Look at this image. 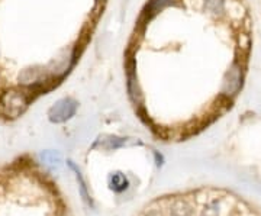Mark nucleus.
I'll use <instances>...</instances> for the list:
<instances>
[{
	"mask_svg": "<svg viewBox=\"0 0 261 216\" xmlns=\"http://www.w3.org/2000/svg\"><path fill=\"white\" fill-rule=\"evenodd\" d=\"M31 96L25 89H9L0 94V113L8 119H16L28 107Z\"/></svg>",
	"mask_w": 261,
	"mask_h": 216,
	"instance_id": "1",
	"label": "nucleus"
},
{
	"mask_svg": "<svg viewBox=\"0 0 261 216\" xmlns=\"http://www.w3.org/2000/svg\"><path fill=\"white\" fill-rule=\"evenodd\" d=\"M77 111V102L71 97L60 99L54 106L48 111V118L54 123H61L68 121Z\"/></svg>",
	"mask_w": 261,
	"mask_h": 216,
	"instance_id": "2",
	"label": "nucleus"
},
{
	"mask_svg": "<svg viewBox=\"0 0 261 216\" xmlns=\"http://www.w3.org/2000/svg\"><path fill=\"white\" fill-rule=\"evenodd\" d=\"M126 87H128V93H129L130 100L135 104L140 106L142 103V93L138 83H137V75L134 71V63L128 64V82H126Z\"/></svg>",
	"mask_w": 261,
	"mask_h": 216,
	"instance_id": "3",
	"label": "nucleus"
},
{
	"mask_svg": "<svg viewBox=\"0 0 261 216\" xmlns=\"http://www.w3.org/2000/svg\"><path fill=\"white\" fill-rule=\"evenodd\" d=\"M243 80V77H241V70L238 68V67H233L232 70L229 71V74H228V78H226V82H225V87H224V92L228 94H233L238 92V89L241 87V82Z\"/></svg>",
	"mask_w": 261,
	"mask_h": 216,
	"instance_id": "4",
	"label": "nucleus"
},
{
	"mask_svg": "<svg viewBox=\"0 0 261 216\" xmlns=\"http://www.w3.org/2000/svg\"><path fill=\"white\" fill-rule=\"evenodd\" d=\"M173 3V0H149V3L147 5V8L144 10L141 19L144 18H151L154 16L155 13H159L160 10L166 9L167 6H170Z\"/></svg>",
	"mask_w": 261,
	"mask_h": 216,
	"instance_id": "5",
	"label": "nucleus"
},
{
	"mask_svg": "<svg viewBox=\"0 0 261 216\" xmlns=\"http://www.w3.org/2000/svg\"><path fill=\"white\" fill-rule=\"evenodd\" d=\"M39 158L47 169L56 170L61 166V155L56 151H44L41 152Z\"/></svg>",
	"mask_w": 261,
	"mask_h": 216,
	"instance_id": "6",
	"label": "nucleus"
},
{
	"mask_svg": "<svg viewBox=\"0 0 261 216\" xmlns=\"http://www.w3.org/2000/svg\"><path fill=\"white\" fill-rule=\"evenodd\" d=\"M168 216H192V207L185 200H176L168 209Z\"/></svg>",
	"mask_w": 261,
	"mask_h": 216,
	"instance_id": "7",
	"label": "nucleus"
},
{
	"mask_svg": "<svg viewBox=\"0 0 261 216\" xmlns=\"http://www.w3.org/2000/svg\"><path fill=\"white\" fill-rule=\"evenodd\" d=\"M128 186H129V181H128L125 174H122V173H113L112 176H111V188L115 190V192L121 193L123 190H126Z\"/></svg>",
	"mask_w": 261,
	"mask_h": 216,
	"instance_id": "8",
	"label": "nucleus"
},
{
	"mask_svg": "<svg viewBox=\"0 0 261 216\" xmlns=\"http://www.w3.org/2000/svg\"><path fill=\"white\" fill-rule=\"evenodd\" d=\"M219 212H221L219 202H218V200H214V202H211V203L205 207L203 215L202 216H219Z\"/></svg>",
	"mask_w": 261,
	"mask_h": 216,
	"instance_id": "9",
	"label": "nucleus"
},
{
	"mask_svg": "<svg viewBox=\"0 0 261 216\" xmlns=\"http://www.w3.org/2000/svg\"><path fill=\"white\" fill-rule=\"evenodd\" d=\"M206 8L212 12H222L224 10V0H205Z\"/></svg>",
	"mask_w": 261,
	"mask_h": 216,
	"instance_id": "10",
	"label": "nucleus"
}]
</instances>
